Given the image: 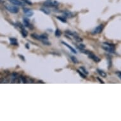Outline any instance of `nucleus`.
Returning <instances> with one entry per match:
<instances>
[{"label":"nucleus","instance_id":"24","mask_svg":"<svg viewBox=\"0 0 121 121\" xmlns=\"http://www.w3.org/2000/svg\"><path fill=\"white\" fill-rule=\"evenodd\" d=\"M77 72H78V73L81 76L82 78H84V79H85V78H86V75H85V73H82L80 71V70H77Z\"/></svg>","mask_w":121,"mask_h":121},{"label":"nucleus","instance_id":"23","mask_svg":"<svg viewBox=\"0 0 121 121\" xmlns=\"http://www.w3.org/2000/svg\"><path fill=\"white\" fill-rule=\"evenodd\" d=\"M103 44H104V45H105V46H110V47H115V45L114 44L109 43H107V42H104Z\"/></svg>","mask_w":121,"mask_h":121},{"label":"nucleus","instance_id":"16","mask_svg":"<svg viewBox=\"0 0 121 121\" xmlns=\"http://www.w3.org/2000/svg\"><path fill=\"white\" fill-rule=\"evenodd\" d=\"M55 35L56 37H57V38H59L62 35V32H61V30L59 29H56L55 30Z\"/></svg>","mask_w":121,"mask_h":121},{"label":"nucleus","instance_id":"15","mask_svg":"<svg viewBox=\"0 0 121 121\" xmlns=\"http://www.w3.org/2000/svg\"><path fill=\"white\" fill-rule=\"evenodd\" d=\"M30 36H31L32 38L35 39L40 40V41H41V37H40L39 35H38V34H36V33H33V34H31Z\"/></svg>","mask_w":121,"mask_h":121},{"label":"nucleus","instance_id":"17","mask_svg":"<svg viewBox=\"0 0 121 121\" xmlns=\"http://www.w3.org/2000/svg\"><path fill=\"white\" fill-rule=\"evenodd\" d=\"M73 37L77 42H79V43H80V42L82 41V39L81 38H80V36H78V35H77L76 34H74V36H73Z\"/></svg>","mask_w":121,"mask_h":121},{"label":"nucleus","instance_id":"10","mask_svg":"<svg viewBox=\"0 0 121 121\" xmlns=\"http://www.w3.org/2000/svg\"><path fill=\"white\" fill-rule=\"evenodd\" d=\"M9 40H10V43L12 45H13V46H18V42H17V39L16 38H9Z\"/></svg>","mask_w":121,"mask_h":121},{"label":"nucleus","instance_id":"27","mask_svg":"<svg viewBox=\"0 0 121 121\" xmlns=\"http://www.w3.org/2000/svg\"><path fill=\"white\" fill-rule=\"evenodd\" d=\"M24 3H26L27 4H29V5H32V3L30 1V0H23Z\"/></svg>","mask_w":121,"mask_h":121},{"label":"nucleus","instance_id":"20","mask_svg":"<svg viewBox=\"0 0 121 121\" xmlns=\"http://www.w3.org/2000/svg\"><path fill=\"white\" fill-rule=\"evenodd\" d=\"M56 18H57L58 20H59L60 21H61L63 23H67V20L65 18H64V17H59L57 16L56 17Z\"/></svg>","mask_w":121,"mask_h":121},{"label":"nucleus","instance_id":"22","mask_svg":"<svg viewBox=\"0 0 121 121\" xmlns=\"http://www.w3.org/2000/svg\"><path fill=\"white\" fill-rule=\"evenodd\" d=\"M79 70H82V72L85 73V74H87H87L89 73V72L87 71V70L86 69L85 67H83V66H81V67H80Z\"/></svg>","mask_w":121,"mask_h":121},{"label":"nucleus","instance_id":"6","mask_svg":"<svg viewBox=\"0 0 121 121\" xmlns=\"http://www.w3.org/2000/svg\"><path fill=\"white\" fill-rule=\"evenodd\" d=\"M102 48L106 52L110 53H115V47H110V46H103Z\"/></svg>","mask_w":121,"mask_h":121},{"label":"nucleus","instance_id":"14","mask_svg":"<svg viewBox=\"0 0 121 121\" xmlns=\"http://www.w3.org/2000/svg\"><path fill=\"white\" fill-rule=\"evenodd\" d=\"M40 10L46 15H50V10H49V9H48L47 8H42L40 9Z\"/></svg>","mask_w":121,"mask_h":121},{"label":"nucleus","instance_id":"30","mask_svg":"<svg viewBox=\"0 0 121 121\" xmlns=\"http://www.w3.org/2000/svg\"><path fill=\"white\" fill-rule=\"evenodd\" d=\"M116 74L118 75V77L121 79V72H116Z\"/></svg>","mask_w":121,"mask_h":121},{"label":"nucleus","instance_id":"21","mask_svg":"<svg viewBox=\"0 0 121 121\" xmlns=\"http://www.w3.org/2000/svg\"><path fill=\"white\" fill-rule=\"evenodd\" d=\"M40 37H41V41L48 39V36H47V35L45 34H41V35H40Z\"/></svg>","mask_w":121,"mask_h":121},{"label":"nucleus","instance_id":"26","mask_svg":"<svg viewBox=\"0 0 121 121\" xmlns=\"http://www.w3.org/2000/svg\"><path fill=\"white\" fill-rule=\"evenodd\" d=\"M42 43H43V44H44V45H50L51 44V43H50V42L48 41V40H43V41H41Z\"/></svg>","mask_w":121,"mask_h":121},{"label":"nucleus","instance_id":"32","mask_svg":"<svg viewBox=\"0 0 121 121\" xmlns=\"http://www.w3.org/2000/svg\"><path fill=\"white\" fill-rule=\"evenodd\" d=\"M26 48H27V49H28V50H29V44L26 43Z\"/></svg>","mask_w":121,"mask_h":121},{"label":"nucleus","instance_id":"12","mask_svg":"<svg viewBox=\"0 0 121 121\" xmlns=\"http://www.w3.org/2000/svg\"><path fill=\"white\" fill-rule=\"evenodd\" d=\"M96 71L98 72V73H99L101 77H102V78H107V73H106V72H105L103 71L102 70H100V69H98L96 70Z\"/></svg>","mask_w":121,"mask_h":121},{"label":"nucleus","instance_id":"13","mask_svg":"<svg viewBox=\"0 0 121 121\" xmlns=\"http://www.w3.org/2000/svg\"><path fill=\"white\" fill-rule=\"evenodd\" d=\"M11 78H12V81H15L18 78V74L17 72H13L12 73L11 75Z\"/></svg>","mask_w":121,"mask_h":121},{"label":"nucleus","instance_id":"4","mask_svg":"<svg viewBox=\"0 0 121 121\" xmlns=\"http://www.w3.org/2000/svg\"><path fill=\"white\" fill-rule=\"evenodd\" d=\"M23 12L25 14H26V17H32L33 15V12H32V10L29 9V8H23Z\"/></svg>","mask_w":121,"mask_h":121},{"label":"nucleus","instance_id":"5","mask_svg":"<svg viewBox=\"0 0 121 121\" xmlns=\"http://www.w3.org/2000/svg\"><path fill=\"white\" fill-rule=\"evenodd\" d=\"M9 2L11 3L12 4L14 5H16V6H25L24 3H22L20 0H8Z\"/></svg>","mask_w":121,"mask_h":121},{"label":"nucleus","instance_id":"18","mask_svg":"<svg viewBox=\"0 0 121 121\" xmlns=\"http://www.w3.org/2000/svg\"><path fill=\"white\" fill-rule=\"evenodd\" d=\"M70 59H71L72 62H73V63H74V64H78V63H79V60H78V58L76 57H75L74 56H70Z\"/></svg>","mask_w":121,"mask_h":121},{"label":"nucleus","instance_id":"33","mask_svg":"<svg viewBox=\"0 0 121 121\" xmlns=\"http://www.w3.org/2000/svg\"><path fill=\"white\" fill-rule=\"evenodd\" d=\"M38 82H41V83H44L42 81H38Z\"/></svg>","mask_w":121,"mask_h":121},{"label":"nucleus","instance_id":"25","mask_svg":"<svg viewBox=\"0 0 121 121\" xmlns=\"http://www.w3.org/2000/svg\"><path fill=\"white\" fill-rule=\"evenodd\" d=\"M20 80L22 81V82L23 83H27V81L26 79V78H25V77H24V76H22V75H21L20 77Z\"/></svg>","mask_w":121,"mask_h":121},{"label":"nucleus","instance_id":"11","mask_svg":"<svg viewBox=\"0 0 121 121\" xmlns=\"http://www.w3.org/2000/svg\"><path fill=\"white\" fill-rule=\"evenodd\" d=\"M23 22H24V25L26 27H30V24L29 20L27 18H23Z\"/></svg>","mask_w":121,"mask_h":121},{"label":"nucleus","instance_id":"3","mask_svg":"<svg viewBox=\"0 0 121 121\" xmlns=\"http://www.w3.org/2000/svg\"><path fill=\"white\" fill-rule=\"evenodd\" d=\"M88 56H89V58H91L93 60L94 62H99L101 61V59L99 58L98 56H97L96 55H95V54L93 53L92 52H90V53L88 55Z\"/></svg>","mask_w":121,"mask_h":121},{"label":"nucleus","instance_id":"28","mask_svg":"<svg viewBox=\"0 0 121 121\" xmlns=\"http://www.w3.org/2000/svg\"><path fill=\"white\" fill-rule=\"evenodd\" d=\"M86 46L84 45V44H80L78 46V48H82V49H84V48H85Z\"/></svg>","mask_w":121,"mask_h":121},{"label":"nucleus","instance_id":"1","mask_svg":"<svg viewBox=\"0 0 121 121\" xmlns=\"http://www.w3.org/2000/svg\"><path fill=\"white\" fill-rule=\"evenodd\" d=\"M5 8L8 10V12L12 13H17L19 12V8L16 5H10V4H6L5 6Z\"/></svg>","mask_w":121,"mask_h":121},{"label":"nucleus","instance_id":"7","mask_svg":"<svg viewBox=\"0 0 121 121\" xmlns=\"http://www.w3.org/2000/svg\"><path fill=\"white\" fill-rule=\"evenodd\" d=\"M19 27L21 29V34H22V36L23 38H26L28 35V32L26 30L24 27H23L22 24H20V26H19Z\"/></svg>","mask_w":121,"mask_h":121},{"label":"nucleus","instance_id":"19","mask_svg":"<svg viewBox=\"0 0 121 121\" xmlns=\"http://www.w3.org/2000/svg\"><path fill=\"white\" fill-rule=\"evenodd\" d=\"M107 61H108V68L110 69V68H111L112 65V62L111 58L109 57L108 56H107Z\"/></svg>","mask_w":121,"mask_h":121},{"label":"nucleus","instance_id":"8","mask_svg":"<svg viewBox=\"0 0 121 121\" xmlns=\"http://www.w3.org/2000/svg\"><path fill=\"white\" fill-rule=\"evenodd\" d=\"M62 13L64 15V16H65V17H67V18H71L73 17V13L70 12V11H68V10H64V11H62Z\"/></svg>","mask_w":121,"mask_h":121},{"label":"nucleus","instance_id":"29","mask_svg":"<svg viewBox=\"0 0 121 121\" xmlns=\"http://www.w3.org/2000/svg\"><path fill=\"white\" fill-rule=\"evenodd\" d=\"M18 56H19V58H20L22 59V61H24V62L26 61V60H25V58H24V56L21 55H18Z\"/></svg>","mask_w":121,"mask_h":121},{"label":"nucleus","instance_id":"9","mask_svg":"<svg viewBox=\"0 0 121 121\" xmlns=\"http://www.w3.org/2000/svg\"><path fill=\"white\" fill-rule=\"evenodd\" d=\"M61 43H62V44H63L64 45H65V46H67V47L69 49H70V51H71L72 53H75V54L78 53V52H76V50H75L74 48H72V47L70 45H69V44H67V43H65V42H64V41H62Z\"/></svg>","mask_w":121,"mask_h":121},{"label":"nucleus","instance_id":"2","mask_svg":"<svg viewBox=\"0 0 121 121\" xmlns=\"http://www.w3.org/2000/svg\"><path fill=\"white\" fill-rule=\"evenodd\" d=\"M103 29H104V25L103 24H100L98 26H97L95 29H94L91 32V34L93 35H96V34H99L103 31Z\"/></svg>","mask_w":121,"mask_h":121},{"label":"nucleus","instance_id":"31","mask_svg":"<svg viewBox=\"0 0 121 121\" xmlns=\"http://www.w3.org/2000/svg\"><path fill=\"white\" fill-rule=\"evenodd\" d=\"M97 79L98 80V81H99V82H101V83H102V84H104V83H105V82H103V81H102V80H101V79H100V78H98H98H97Z\"/></svg>","mask_w":121,"mask_h":121}]
</instances>
